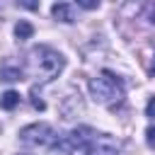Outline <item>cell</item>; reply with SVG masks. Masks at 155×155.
I'll return each mask as SVG.
<instances>
[{
    "instance_id": "8992f818",
    "label": "cell",
    "mask_w": 155,
    "mask_h": 155,
    "mask_svg": "<svg viewBox=\"0 0 155 155\" xmlns=\"http://www.w3.org/2000/svg\"><path fill=\"white\" fill-rule=\"evenodd\" d=\"M15 36L19 39V41H27V39H31L34 36V24H29V22H17L15 24Z\"/></svg>"
},
{
    "instance_id": "ba28073f",
    "label": "cell",
    "mask_w": 155,
    "mask_h": 155,
    "mask_svg": "<svg viewBox=\"0 0 155 155\" xmlns=\"http://www.w3.org/2000/svg\"><path fill=\"white\" fill-rule=\"evenodd\" d=\"M17 104H19V94H17L15 90H7V92L0 97V107H2L5 111H12Z\"/></svg>"
},
{
    "instance_id": "52a82bcc",
    "label": "cell",
    "mask_w": 155,
    "mask_h": 155,
    "mask_svg": "<svg viewBox=\"0 0 155 155\" xmlns=\"http://www.w3.org/2000/svg\"><path fill=\"white\" fill-rule=\"evenodd\" d=\"M0 80H5V82H15V80H22V68L17 65H2L0 68Z\"/></svg>"
},
{
    "instance_id": "6da1fadb",
    "label": "cell",
    "mask_w": 155,
    "mask_h": 155,
    "mask_svg": "<svg viewBox=\"0 0 155 155\" xmlns=\"http://www.w3.org/2000/svg\"><path fill=\"white\" fill-rule=\"evenodd\" d=\"M29 65H31V73L41 82H48V80L58 78V73L65 65V58L51 46H36L29 53Z\"/></svg>"
},
{
    "instance_id": "5bb4252c",
    "label": "cell",
    "mask_w": 155,
    "mask_h": 155,
    "mask_svg": "<svg viewBox=\"0 0 155 155\" xmlns=\"http://www.w3.org/2000/svg\"><path fill=\"white\" fill-rule=\"evenodd\" d=\"M150 22L155 24V7H153V12H150Z\"/></svg>"
},
{
    "instance_id": "9a60e30c",
    "label": "cell",
    "mask_w": 155,
    "mask_h": 155,
    "mask_svg": "<svg viewBox=\"0 0 155 155\" xmlns=\"http://www.w3.org/2000/svg\"><path fill=\"white\" fill-rule=\"evenodd\" d=\"M153 70H155V61H153Z\"/></svg>"
},
{
    "instance_id": "5b68a950",
    "label": "cell",
    "mask_w": 155,
    "mask_h": 155,
    "mask_svg": "<svg viewBox=\"0 0 155 155\" xmlns=\"http://www.w3.org/2000/svg\"><path fill=\"white\" fill-rule=\"evenodd\" d=\"M51 15H53V19L65 22V24L75 22V10H73V5H68V2H56V5L51 7Z\"/></svg>"
},
{
    "instance_id": "30bf717a",
    "label": "cell",
    "mask_w": 155,
    "mask_h": 155,
    "mask_svg": "<svg viewBox=\"0 0 155 155\" xmlns=\"http://www.w3.org/2000/svg\"><path fill=\"white\" fill-rule=\"evenodd\" d=\"M78 2V7H82V10H97L99 7V0H75Z\"/></svg>"
},
{
    "instance_id": "7a4b0ae2",
    "label": "cell",
    "mask_w": 155,
    "mask_h": 155,
    "mask_svg": "<svg viewBox=\"0 0 155 155\" xmlns=\"http://www.w3.org/2000/svg\"><path fill=\"white\" fill-rule=\"evenodd\" d=\"M90 94L94 97V102H99L104 107H114L124 99V85L114 73L102 70L97 78L90 80Z\"/></svg>"
},
{
    "instance_id": "3957f363",
    "label": "cell",
    "mask_w": 155,
    "mask_h": 155,
    "mask_svg": "<svg viewBox=\"0 0 155 155\" xmlns=\"http://www.w3.org/2000/svg\"><path fill=\"white\" fill-rule=\"evenodd\" d=\"M19 140L24 145H31V148H44V145H51L56 140V131L51 124L46 121H39V124H29L19 131Z\"/></svg>"
},
{
    "instance_id": "9c48e42d",
    "label": "cell",
    "mask_w": 155,
    "mask_h": 155,
    "mask_svg": "<svg viewBox=\"0 0 155 155\" xmlns=\"http://www.w3.org/2000/svg\"><path fill=\"white\" fill-rule=\"evenodd\" d=\"M31 104H34V109H39V111H44L46 109V104H44V99L36 94V87L31 90Z\"/></svg>"
},
{
    "instance_id": "4fadbf2b",
    "label": "cell",
    "mask_w": 155,
    "mask_h": 155,
    "mask_svg": "<svg viewBox=\"0 0 155 155\" xmlns=\"http://www.w3.org/2000/svg\"><path fill=\"white\" fill-rule=\"evenodd\" d=\"M145 111H148V116H155V97L148 102V109H145Z\"/></svg>"
},
{
    "instance_id": "8fae6325",
    "label": "cell",
    "mask_w": 155,
    "mask_h": 155,
    "mask_svg": "<svg viewBox=\"0 0 155 155\" xmlns=\"http://www.w3.org/2000/svg\"><path fill=\"white\" fill-rule=\"evenodd\" d=\"M39 2L41 0H17V5L24 7V10H39Z\"/></svg>"
},
{
    "instance_id": "277c9868",
    "label": "cell",
    "mask_w": 155,
    "mask_h": 155,
    "mask_svg": "<svg viewBox=\"0 0 155 155\" xmlns=\"http://www.w3.org/2000/svg\"><path fill=\"white\" fill-rule=\"evenodd\" d=\"M90 155H119V145H116V140L114 138H109V136H97V138H92V143H90Z\"/></svg>"
},
{
    "instance_id": "7c38bea8",
    "label": "cell",
    "mask_w": 155,
    "mask_h": 155,
    "mask_svg": "<svg viewBox=\"0 0 155 155\" xmlns=\"http://www.w3.org/2000/svg\"><path fill=\"white\" fill-rule=\"evenodd\" d=\"M145 140H148V145H155V126H148V131H145Z\"/></svg>"
}]
</instances>
